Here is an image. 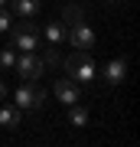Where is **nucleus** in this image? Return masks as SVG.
Listing matches in <instances>:
<instances>
[{"mask_svg": "<svg viewBox=\"0 0 140 147\" xmlns=\"http://www.w3.org/2000/svg\"><path fill=\"white\" fill-rule=\"evenodd\" d=\"M56 95H59V101L68 108V105H75L78 98H82V92H78V82H72V79H59L56 82Z\"/></svg>", "mask_w": 140, "mask_h": 147, "instance_id": "obj_6", "label": "nucleus"}, {"mask_svg": "<svg viewBox=\"0 0 140 147\" xmlns=\"http://www.w3.org/2000/svg\"><path fill=\"white\" fill-rule=\"evenodd\" d=\"M82 20H85V10L78 3H65L62 7V23L65 26H75V23H82Z\"/></svg>", "mask_w": 140, "mask_h": 147, "instance_id": "obj_12", "label": "nucleus"}, {"mask_svg": "<svg viewBox=\"0 0 140 147\" xmlns=\"http://www.w3.org/2000/svg\"><path fill=\"white\" fill-rule=\"evenodd\" d=\"M65 39H68V46H75V49H91L94 46V30L85 26V20H82V23H75V26H65Z\"/></svg>", "mask_w": 140, "mask_h": 147, "instance_id": "obj_5", "label": "nucleus"}, {"mask_svg": "<svg viewBox=\"0 0 140 147\" xmlns=\"http://www.w3.org/2000/svg\"><path fill=\"white\" fill-rule=\"evenodd\" d=\"M0 124H3L7 131L20 127V108H16V105H3V108H0Z\"/></svg>", "mask_w": 140, "mask_h": 147, "instance_id": "obj_10", "label": "nucleus"}, {"mask_svg": "<svg viewBox=\"0 0 140 147\" xmlns=\"http://www.w3.org/2000/svg\"><path fill=\"white\" fill-rule=\"evenodd\" d=\"M13 105H16V108H29V111H36V108L46 105V88H42V85H36V82H26V85H20V88H16Z\"/></svg>", "mask_w": 140, "mask_h": 147, "instance_id": "obj_3", "label": "nucleus"}, {"mask_svg": "<svg viewBox=\"0 0 140 147\" xmlns=\"http://www.w3.org/2000/svg\"><path fill=\"white\" fill-rule=\"evenodd\" d=\"M10 23H13V13H10V10H0V33L10 30Z\"/></svg>", "mask_w": 140, "mask_h": 147, "instance_id": "obj_15", "label": "nucleus"}, {"mask_svg": "<svg viewBox=\"0 0 140 147\" xmlns=\"http://www.w3.org/2000/svg\"><path fill=\"white\" fill-rule=\"evenodd\" d=\"M124 75H127V62H124V59H111L108 69H104V82H108V85H121Z\"/></svg>", "mask_w": 140, "mask_h": 147, "instance_id": "obj_7", "label": "nucleus"}, {"mask_svg": "<svg viewBox=\"0 0 140 147\" xmlns=\"http://www.w3.org/2000/svg\"><path fill=\"white\" fill-rule=\"evenodd\" d=\"M3 95H7V88H3V82H0V98H3Z\"/></svg>", "mask_w": 140, "mask_h": 147, "instance_id": "obj_16", "label": "nucleus"}, {"mask_svg": "<svg viewBox=\"0 0 140 147\" xmlns=\"http://www.w3.org/2000/svg\"><path fill=\"white\" fill-rule=\"evenodd\" d=\"M39 59H42V65H46V69H56V65H62V56H59V49H56V46H49V49H46V53H42Z\"/></svg>", "mask_w": 140, "mask_h": 147, "instance_id": "obj_13", "label": "nucleus"}, {"mask_svg": "<svg viewBox=\"0 0 140 147\" xmlns=\"http://www.w3.org/2000/svg\"><path fill=\"white\" fill-rule=\"evenodd\" d=\"M62 69L68 72L72 82H94V62L88 56V49H78V53L62 59Z\"/></svg>", "mask_w": 140, "mask_h": 147, "instance_id": "obj_2", "label": "nucleus"}, {"mask_svg": "<svg viewBox=\"0 0 140 147\" xmlns=\"http://www.w3.org/2000/svg\"><path fill=\"white\" fill-rule=\"evenodd\" d=\"M13 69H16V75H20L23 82H39L42 72H46V65H42V59H39L36 53H23V56H16Z\"/></svg>", "mask_w": 140, "mask_h": 147, "instance_id": "obj_4", "label": "nucleus"}, {"mask_svg": "<svg viewBox=\"0 0 140 147\" xmlns=\"http://www.w3.org/2000/svg\"><path fill=\"white\" fill-rule=\"evenodd\" d=\"M10 7L20 20H36V13H39V0H10Z\"/></svg>", "mask_w": 140, "mask_h": 147, "instance_id": "obj_8", "label": "nucleus"}, {"mask_svg": "<svg viewBox=\"0 0 140 147\" xmlns=\"http://www.w3.org/2000/svg\"><path fill=\"white\" fill-rule=\"evenodd\" d=\"M108 3H121V0H108Z\"/></svg>", "mask_w": 140, "mask_h": 147, "instance_id": "obj_17", "label": "nucleus"}, {"mask_svg": "<svg viewBox=\"0 0 140 147\" xmlns=\"http://www.w3.org/2000/svg\"><path fill=\"white\" fill-rule=\"evenodd\" d=\"M13 62H16V49L13 46L0 49V69H13Z\"/></svg>", "mask_w": 140, "mask_h": 147, "instance_id": "obj_14", "label": "nucleus"}, {"mask_svg": "<svg viewBox=\"0 0 140 147\" xmlns=\"http://www.w3.org/2000/svg\"><path fill=\"white\" fill-rule=\"evenodd\" d=\"M88 108H82L75 101V105H68V124H75V127H88Z\"/></svg>", "mask_w": 140, "mask_h": 147, "instance_id": "obj_11", "label": "nucleus"}, {"mask_svg": "<svg viewBox=\"0 0 140 147\" xmlns=\"http://www.w3.org/2000/svg\"><path fill=\"white\" fill-rule=\"evenodd\" d=\"M42 33H46L49 46H62V42H65V23H62V20H52Z\"/></svg>", "mask_w": 140, "mask_h": 147, "instance_id": "obj_9", "label": "nucleus"}, {"mask_svg": "<svg viewBox=\"0 0 140 147\" xmlns=\"http://www.w3.org/2000/svg\"><path fill=\"white\" fill-rule=\"evenodd\" d=\"M10 33H13V46L20 53H36L39 49L42 30H39L36 20H16V23H10Z\"/></svg>", "mask_w": 140, "mask_h": 147, "instance_id": "obj_1", "label": "nucleus"}, {"mask_svg": "<svg viewBox=\"0 0 140 147\" xmlns=\"http://www.w3.org/2000/svg\"><path fill=\"white\" fill-rule=\"evenodd\" d=\"M3 3H7V0H0V7H3Z\"/></svg>", "mask_w": 140, "mask_h": 147, "instance_id": "obj_18", "label": "nucleus"}]
</instances>
